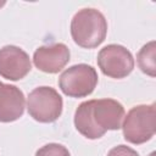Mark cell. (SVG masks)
Instances as JSON below:
<instances>
[{
  "mask_svg": "<svg viewBox=\"0 0 156 156\" xmlns=\"http://www.w3.org/2000/svg\"><path fill=\"white\" fill-rule=\"evenodd\" d=\"M123 117L124 107L117 100H88L77 107L74 126L85 138L99 139L107 130L119 129Z\"/></svg>",
  "mask_w": 156,
  "mask_h": 156,
  "instance_id": "1",
  "label": "cell"
},
{
  "mask_svg": "<svg viewBox=\"0 0 156 156\" xmlns=\"http://www.w3.org/2000/svg\"><path fill=\"white\" fill-rule=\"evenodd\" d=\"M107 22L105 16L95 9H82L72 18L71 35L73 41L84 48L99 46L106 38Z\"/></svg>",
  "mask_w": 156,
  "mask_h": 156,
  "instance_id": "2",
  "label": "cell"
},
{
  "mask_svg": "<svg viewBox=\"0 0 156 156\" xmlns=\"http://www.w3.org/2000/svg\"><path fill=\"white\" fill-rule=\"evenodd\" d=\"M156 106L138 105L129 110L122 124L124 139L132 144H143L155 135Z\"/></svg>",
  "mask_w": 156,
  "mask_h": 156,
  "instance_id": "3",
  "label": "cell"
},
{
  "mask_svg": "<svg viewBox=\"0 0 156 156\" xmlns=\"http://www.w3.org/2000/svg\"><path fill=\"white\" fill-rule=\"evenodd\" d=\"M62 106L61 95L51 87H38L28 95V113L41 123L55 122L62 113Z\"/></svg>",
  "mask_w": 156,
  "mask_h": 156,
  "instance_id": "4",
  "label": "cell"
},
{
  "mask_svg": "<svg viewBox=\"0 0 156 156\" xmlns=\"http://www.w3.org/2000/svg\"><path fill=\"white\" fill-rule=\"evenodd\" d=\"M98 84V73L90 65L79 63L65 69L58 78L61 91L69 98H85Z\"/></svg>",
  "mask_w": 156,
  "mask_h": 156,
  "instance_id": "5",
  "label": "cell"
},
{
  "mask_svg": "<svg viewBox=\"0 0 156 156\" xmlns=\"http://www.w3.org/2000/svg\"><path fill=\"white\" fill-rule=\"evenodd\" d=\"M98 65L101 72L115 79L127 77L134 68V58L128 49L118 44H110L98 54Z\"/></svg>",
  "mask_w": 156,
  "mask_h": 156,
  "instance_id": "6",
  "label": "cell"
},
{
  "mask_svg": "<svg viewBox=\"0 0 156 156\" xmlns=\"http://www.w3.org/2000/svg\"><path fill=\"white\" fill-rule=\"evenodd\" d=\"M28 54L18 46L6 45L0 49V76L9 80H20L30 72Z\"/></svg>",
  "mask_w": 156,
  "mask_h": 156,
  "instance_id": "7",
  "label": "cell"
},
{
  "mask_svg": "<svg viewBox=\"0 0 156 156\" xmlns=\"http://www.w3.org/2000/svg\"><path fill=\"white\" fill-rule=\"evenodd\" d=\"M69 61V49L62 44L56 43L38 48L33 55L35 67L45 73L60 72Z\"/></svg>",
  "mask_w": 156,
  "mask_h": 156,
  "instance_id": "8",
  "label": "cell"
},
{
  "mask_svg": "<svg viewBox=\"0 0 156 156\" xmlns=\"http://www.w3.org/2000/svg\"><path fill=\"white\" fill-rule=\"evenodd\" d=\"M26 100L22 90L16 85L0 82V122L9 123L22 117Z\"/></svg>",
  "mask_w": 156,
  "mask_h": 156,
  "instance_id": "9",
  "label": "cell"
},
{
  "mask_svg": "<svg viewBox=\"0 0 156 156\" xmlns=\"http://www.w3.org/2000/svg\"><path fill=\"white\" fill-rule=\"evenodd\" d=\"M139 68L149 74L150 77H155L156 62H155V41H150L144 45L136 55Z\"/></svg>",
  "mask_w": 156,
  "mask_h": 156,
  "instance_id": "10",
  "label": "cell"
},
{
  "mask_svg": "<svg viewBox=\"0 0 156 156\" xmlns=\"http://www.w3.org/2000/svg\"><path fill=\"white\" fill-rule=\"evenodd\" d=\"M35 156H71L69 151L61 144L51 143L41 146L37 152Z\"/></svg>",
  "mask_w": 156,
  "mask_h": 156,
  "instance_id": "11",
  "label": "cell"
},
{
  "mask_svg": "<svg viewBox=\"0 0 156 156\" xmlns=\"http://www.w3.org/2000/svg\"><path fill=\"white\" fill-rule=\"evenodd\" d=\"M107 156H139V154L127 145H118L112 147L108 151Z\"/></svg>",
  "mask_w": 156,
  "mask_h": 156,
  "instance_id": "12",
  "label": "cell"
}]
</instances>
